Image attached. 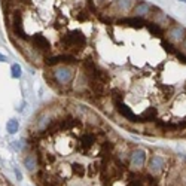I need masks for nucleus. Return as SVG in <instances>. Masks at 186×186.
<instances>
[{
	"label": "nucleus",
	"mask_w": 186,
	"mask_h": 186,
	"mask_svg": "<svg viewBox=\"0 0 186 186\" xmlns=\"http://www.w3.org/2000/svg\"><path fill=\"white\" fill-rule=\"evenodd\" d=\"M60 43L64 46V49H71L73 48L74 51H80L85 46L86 39L79 30H73V31H69L67 34H64L61 37Z\"/></svg>",
	"instance_id": "f257e3e1"
},
{
	"label": "nucleus",
	"mask_w": 186,
	"mask_h": 186,
	"mask_svg": "<svg viewBox=\"0 0 186 186\" xmlns=\"http://www.w3.org/2000/svg\"><path fill=\"white\" fill-rule=\"evenodd\" d=\"M12 31L17 37H20L23 40H28V36L26 34L24 27H23V15L20 11L12 12Z\"/></svg>",
	"instance_id": "f03ea898"
},
{
	"label": "nucleus",
	"mask_w": 186,
	"mask_h": 186,
	"mask_svg": "<svg viewBox=\"0 0 186 186\" xmlns=\"http://www.w3.org/2000/svg\"><path fill=\"white\" fill-rule=\"evenodd\" d=\"M54 77H55V80H57L58 83L66 85V83H70V82L73 80L74 71H73L71 69H69V67H60V69H57V70L54 71Z\"/></svg>",
	"instance_id": "7ed1b4c3"
},
{
	"label": "nucleus",
	"mask_w": 186,
	"mask_h": 186,
	"mask_svg": "<svg viewBox=\"0 0 186 186\" xmlns=\"http://www.w3.org/2000/svg\"><path fill=\"white\" fill-rule=\"evenodd\" d=\"M76 58L73 55L64 54V55H55V57H49L46 58V64L48 66H55V64H76Z\"/></svg>",
	"instance_id": "20e7f679"
},
{
	"label": "nucleus",
	"mask_w": 186,
	"mask_h": 186,
	"mask_svg": "<svg viewBox=\"0 0 186 186\" xmlns=\"http://www.w3.org/2000/svg\"><path fill=\"white\" fill-rule=\"evenodd\" d=\"M31 42H33L34 48H36L37 51H40V52H48V51L51 49V45H49L48 39H46L45 36H42V34H34V36H31Z\"/></svg>",
	"instance_id": "39448f33"
},
{
	"label": "nucleus",
	"mask_w": 186,
	"mask_h": 186,
	"mask_svg": "<svg viewBox=\"0 0 186 186\" xmlns=\"http://www.w3.org/2000/svg\"><path fill=\"white\" fill-rule=\"evenodd\" d=\"M115 104H116L118 112H119L122 116H125L127 119H130L131 122H139V121H140V116H136V115L133 113V110H131L127 104H124L122 101H118V103H115Z\"/></svg>",
	"instance_id": "423d86ee"
},
{
	"label": "nucleus",
	"mask_w": 186,
	"mask_h": 186,
	"mask_svg": "<svg viewBox=\"0 0 186 186\" xmlns=\"http://www.w3.org/2000/svg\"><path fill=\"white\" fill-rule=\"evenodd\" d=\"M131 165H134L136 168H140V167H143V164H144V159H146V153H144V150L143 149H134L133 152H131Z\"/></svg>",
	"instance_id": "0eeeda50"
},
{
	"label": "nucleus",
	"mask_w": 186,
	"mask_h": 186,
	"mask_svg": "<svg viewBox=\"0 0 186 186\" xmlns=\"http://www.w3.org/2000/svg\"><path fill=\"white\" fill-rule=\"evenodd\" d=\"M119 24H124V26H130V27H136V28H140V27H146V21L143 20V17H133V18H122L118 21Z\"/></svg>",
	"instance_id": "6e6552de"
},
{
	"label": "nucleus",
	"mask_w": 186,
	"mask_h": 186,
	"mask_svg": "<svg viewBox=\"0 0 186 186\" xmlns=\"http://www.w3.org/2000/svg\"><path fill=\"white\" fill-rule=\"evenodd\" d=\"M162 167H164L162 158H159V156H152L150 158V161H149V170H150V173L158 174L162 170Z\"/></svg>",
	"instance_id": "1a4fd4ad"
},
{
	"label": "nucleus",
	"mask_w": 186,
	"mask_h": 186,
	"mask_svg": "<svg viewBox=\"0 0 186 186\" xmlns=\"http://www.w3.org/2000/svg\"><path fill=\"white\" fill-rule=\"evenodd\" d=\"M185 34H186V31H185V28L183 27H179V26H174L170 31H168V36L173 39V40H183V37H185Z\"/></svg>",
	"instance_id": "9d476101"
},
{
	"label": "nucleus",
	"mask_w": 186,
	"mask_h": 186,
	"mask_svg": "<svg viewBox=\"0 0 186 186\" xmlns=\"http://www.w3.org/2000/svg\"><path fill=\"white\" fill-rule=\"evenodd\" d=\"M96 143V137L94 136H92V134H83L82 136V139H80V146H82V149L83 150H88L92 144H94Z\"/></svg>",
	"instance_id": "9b49d317"
},
{
	"label": "nucleus",
	"mask_w": 186,
	"mask_h": 186,
	"mask_svg": "<svg viewBox=\"0 0 186 186\" xmlns=\"http://www.w3.org/2000/svg\"><path fill=\"white\" fill-rule=\"evenodd\" d=\"M24 165H26V168H27L30 173H33L34 168H36V165H37V158H36V155H34V153L27 155V156L24 158Z\"/></svg>",
	"instance_id": "f8f14e48"
},
{
	"label": "nucleus",
	"mask_w": 186,
	"mask_h": 186,
	"mask_svg": "<svg viewBox=\"0 0 186 186\" xmlns=\"http://www.w3.org/2000/svg\"><path fill=\"white\" fill-rule=\"evenodd\" d=\"M150 9H152V8H150L149 3H143V2H140V3H137V6L134 8V14H136L137 17H144V15L149 14Z\"/></svg>",
	"instance_id": "ddd939ff"
},
{
	"label": "nucleus",
	"mask_w": 186,
	"mask_h": 186,
	"mask_svg": "<svg viewBox=\"0 0 186 186\" xmlns=\"http://www.w3.org/2000/svg\"><path fill=\"white\" fill-rule=\"evenodd\" d=\"M113 6H116L119 11H130L131 6H133V0H116L113 3Z\"/></svg>",
	"instance_id": "4468645a"
},
{
	"label": "nucleus",
	"mask_w": 186,
	"mask_h": 186,
	"mask_svg": "<svg viewBox=\"0 0 186 186\" xmlns=\"http://www.w3.org/2000/svg\"><path fill=\"white\" fill-rule=\"evenodd\" d=\"M146 27L150 31V34H155V36H162L164 34V30L159 27L158 23H146Z\"/></svg>",
	"instance_id": "2eb2a0df"
},
{
	"label": "nucleus",
	"mask_w": 186,
	"mask_h": 186,
	"mask_svg": "<svg viewBox=\"0 0 186 186\" xmlns=\"http://www.w3.org/2000/svg\"><path fill=\"white\" fill-rule=\"evenodd\" d=\"M156 116V109L155 107H149L147 110H144L140 116V121H155Z\"/></svg>",
	"instance_id": "dca6fc26"
},
{
	"label": "nucleus",
	"mask_w": 186,
	"mask_h": 186,
	"mask_svg": "<svg viewBox=\"0 0 186 186\" xmlns=\"http://www.w3.org/2000/svg\"><path fill=\"white\" fill-rule=\"evenodd\" d=\"M18 128H20V124H18L17 119H9V121H8V124H6V131H8L9 134L18 133Z\"/></svg>",
	"instance_id": "f3484780"
},
{
	"label": "nucleus",
	"mask_w": 186,
	"mask_h": 186,
	"mask_svg": "<svg viewBox=\"0 0 186 186\" xmlns=\"http://www.w3.org/2000/svg\"><path fill=\"white\" fill-rule=\"evenodd\" d=\"M11 74H12V77H15V79H18V77H21V66L20 64H12V67H11Z\"/></svg>",
	"instance_id": "a211bd4d"
},
{
	"label": "nucleus",
	"mask_w": 186,
	"mask_h": 186,
	"mask_svg": "<svg viewBox=\"0 0 186 186\" xmlns=\"http://www.w3.org/2000/svg\"><path fill=\"white\" fill-rule=\"evenodd\" d=\"M71 171L77 176H83L85 174V168L80 164H71Z\"/></svg>",
	"instance_id": "6ab92c4d"
},
{
	"label": "nucleus",
	"mask_w": 186,
	"mask_h": 186,
	"mask_svg": "<svg viewBox=\"0 0 186 186\" xmlns=\"http://www.w3.org/2000/svg\"><path fill=\"white\" fill-rule=\"evenodd\" d=\"M162 48L167 51V52H171V54H176V49H174V46L170 43V42H165V40H162Z\"/></svg>",
	"instance_id": "aec40b11"
},
{
	"label": "nucleus",
	"mask_w": 186,
	"mask_h": 186,
	"mask_svg": "<svg viewBox=\"0 0 186 186\" xmlns=\"http://www.w3.org/2000/svg\"><path fill=\"white\" fill-rule=\"evenodd\" d=\"M76 18L79 20V21H83V20H88V11H80L79 14H76Z\"/></svg>",
	"instance_id": "412c9836"
},
{
	"label": "nucleus",
	"mask_w": 186,
	"mask_h": 186,
	"mask_svg": "<svg viewBox=\"0 0 186 186\" xmlns=\"http://www.w3.org/2000/svg\"><path fill=\"white\" fill-rule=\"evenodd\" d=\"M97 171H98V165H97V164H92V165H91V168H89V174L92 176V174L97 173Z\"/></svg>",
	"instance_id": "4be33fe9"
},
{
	"label": "nucleus",
	"mask_w": 186,
	"mask_h": 186,
	"mask_svg": "<svg viewBox=\"0 0 186 186\" xmlns=\"http://www.w3.org/2000/svg\"><path fill=\"white\" fill-rule=\"evenodd\" d=\"M128 186H142V182L137 180V179H134V180H131V182L128 183Z\"/></svg>",
	"instance_id": "5701e85b"
},
{
	"label": "nucleus",
	"mask_w": 186,
	"mask_h": 186,
	"mask_svg": "<svg viewBox=\"0 0 186 186\" xmlns=\"http://www.w3.org/2000/svg\"><path fill=\"white\" fill-rule=\"evenodd\" d=\"M0 186H6V182H5V179L0 176Z\"/></svg>",
	"instance_id": "b1692460"
},
{
	"label": "nucleus",
	"mask_w": 186,
	"mask_h": 186,
	"mask_svg": "<svg viewBox=\"0 0 186 186\" xmlns=\"http://www.w3.org/2000/svg\"><path fill=\"white\" fill-rule=\"evenodd\" d=\"M5 61H6V57L3 54H0V63H5Z\"/></svg>",
	"instance_id": "393cba45"
},
{
	"label": "nucleus",
	"mask_w": 186,
	"mask_h": 186,
	"mask_svg": "<svg viewBox=\"0 0 186 186\" xmlns=\"http://www.w3.org/2000/svg\"><path fill=\"white\" fill-rule=\"evenodd\" d=\"M15 174H17V177H18V179H20V180H21V173H20V171H18V170H15Z\"/></svg>",
	"instance_id": "a878e982"
},
{
	"label": "nucleus",
	"mask_w": 186,
	"mask_h": 186,
	"mask_svg": "<svg viewBox=\"0 0 186 186\" xmlns=\"http://www.w3.org/2000/svg\"><path fill=\"white\" fill-rule=\"evenodd\" d=\"M98 2H100V3H101V2H104V0H98Z\"/></svg>",
	"instance_id": "bb28decb"
},
{
	"label": "nucleus",
	"mask_w": 186,
	"mask_h": 186,
	"mask_svg": "<svg viewBox=\"0 0 186 186\" xmlns=\"http://www.w3.org/2000/svg\"><path fill=\"white\" fill-rule=\"evenodd\" d=\"M180 2H186V0H180Z\"/></svg>",
	"instance_id": "cd10ccee"
},
{
	"label": "nucleus",
	"mask_w": 186,
	"mask_h": 186,
	"mask_svg": "<svg viewBox=\"0 0 186 186\" xmlns=\"http://www.w3.org/2000/svg\"><path fill=\"white\" fill-rule=\"evenodd\" d=\"M88 2H91V0H88Z\"/></svg>",
	"instance_id": "c85d7f7f"
}]
</instances>
